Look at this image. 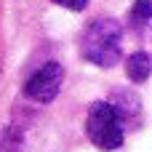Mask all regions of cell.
<instances>
[{
  "label": "cell",
  "mask_w": 152,
  "mask_h": 152,
  "mask_svg": "<svg viewBox=\"0 0 152 152\" xmlns=\"http://www.w3.org/2000/svg\"><path fill=\"white\" fill-rule=\"evenodd\" d=\"M126 75L131 83H144L152 75V53L147 51H136L126 59Z\"/></svg>",
  "instance_id": "cell-4"
},
{
  "label": "cell",
  "mask_w": 152,
  "mask_h": 152,
  "mask_svg": "<svg viewBox=\"0 0 152 152\" xmlns=\"http://www.w3.org/2000/svg\"><path fill=\"white\" fill-rule=\"evenodd\" d=\"M115 99H120V102H112V107L120 112V118H128V115L139 112V99L131 91H126V96H123V91H115Z\"/></svg>",
  "instance_id": "cell-6"
},
{
  "label": "cell",
  "mask_w": 152,
  "mask_h": 152,
  "mask_svg": "<svg viewBox=\"0 0 152 152\" xmlns=\"http://www.w3.org/2000/svg\"><path fill=\"white\" fill-rule=\"evenodd\" d=\"M120 40H123V27L120 21L110 19V16H102L96 21L88 24V29L83 32V56L96 64V67H115L120 59H123V51H120Z\"/></svg>",
  "instance_id": "cell-1"
},
{
  "label": "cell",
  "mask_w": 152,
  "mask_h": 152,
  "mask_svg": "<svg viewBox=\"0 0 152 152\" xmlns=\"http://www.w3.org/2000/svg\"><path fill=\"white\" fill-rule=\"evenodd\" d=\"M61 83H64V67L59 61H48L24 83V96L37 104H48L61 91Z\"/></svg>",
  "instance_id": "cell-3"
},
{
  "label": "cell",
  "mask_w": 152,
  "mask_h": 152,
  "mask_svg": "<svg viewBox=\"0 0 152 152\" xmlns=\"http://www.w3.org/2000/svg\"><path fill=\"white\" fill-rule=\"evenodd\" d=\"M56 5H61V8H69V11H86L88 8V0H53Z\"/></svg>",
  "instance_id": "cell-7"
},
{
  "label": "cell",
  "mask_w": 152,
  "mask_h": 152,
  "mask_svg": "<svg viewBox=\"0 0 152 152\" xmlns=\"http://www.w3.org/2000/svg\"><path fill=\"white\" fill-rule=\"evenodd\" d=\"M128 21L134 27H144L152 21V0H134L131 11H128Z\"/></svg>",
  "instance_id": "cell-5"
},
{
  "label": "cell",
  "mask_w": 152,
  "mask_h": 152,
  "mask_svg": "<svg viewBox=\"0 0 152 152\" xmlns=\"http://www.w3.org/2000/svg\"><path fill=\"white\" fill-rule=\"evenodd\" d=\"M120 112L112 107V102H94L86 118V134L94 147L110 152L123 144V123Z\"/></svg>",
  "instance_id": "cell-2"
}]
</instances>
